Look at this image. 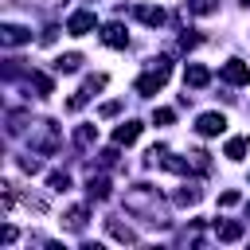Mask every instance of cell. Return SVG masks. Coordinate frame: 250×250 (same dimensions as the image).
I'll return each instance as SVG.
<instances>
[{
	"label": "cell",
	"instance_id": "obj_15",
	"mask_svg": "<svg viewBox=\"0 0 250 250\" xmlns=\"http://www.w3.org/2000/svg\"><path fill=\"white\" fill-rule=\"evenodd\" d=\"M31 86L47 98V94H55V82H51V74H43V70H31Z\"/></svg>",
	"mask_w": 250,
	"mask_h": 250
},
{
	"label": "cell",
	"instance_id": "obj_28",
	"mask_svg": "<svg viewBox=\"0 0 250 250\" xmlns=\"http://www.w3.org/2000/svg\"><path fill=\"white\" fill-rule=\"evenodd\" d=\"M113 160H117V148H105V152H102V164H105V168H109V164H113Z\"/></svg>",
	"mask_w": 250,
	"mask_h": 250
},
{
	"label": "cell",
	"instance_id": "obj_22",
	"mask_svg": "<svg viewBox=\"0 0 250 250\" xmlns=\"http://www.w3.org/2000/svg\"><path fill=\"white\" fill-rule=\"evenodd\" d=\"M152 121H156V125H172V121H176V113H172L168 105H160V109L152 113Z\"/></svg>",
	"mask_w": 250,
	"mask_h": 250
},
{
	"label": "cell",
	"instance_id": "obj_17",
	"mask_svg": "<svg viewBox=\"0 0 250 250\" xmlns=\"http://www.w3.org/2000/svg\"><path fill=\"white\" fill-rule=\"evenodd\" d=\"M62 219H66V230H82L86 227V207H70Z\"/></svg>",
	"mask_w": 250,
	"mask_h": 250
},
{
	"label": "cell",
	"instance_id": "obj_23",
	"mask_svg": "<svg viewBox=\"0 0 250 250\" xmlns=\"http://www.w3.org/2000/svg\"><path fill=\"white\" fill-rule=\"evenodd\" d=\"M105 82H109V78H105V74H90V78H86V90H90V94H94V90H102V86H105Z\"/></svg>",
	"mask_w": 250,
	"mask_h": 250
},
{
	"label": "cell",
	"instance_id": "obj_8",
	"mask_svg": "<svg viewBox=\"0 0 250 250\" xmlns=\"http://www.w3.org/2000/svg\"><path fill=\"white\" fill-rule=\"evenodd\" d=\"M137 137H141V121H121L113 129V145H133Z\"/></svg>",
	"mask_w": 250,
	"mask_h": 250
},
{
	"label": "cell",
	"instance_id": "obj_11",
	"mask_svg": "<svg viewBox=\"0 0 250 250\" xmlns=\"http://www.w3.org/2000/svg\"><path fill=\"white\" fill-rule=\"evenodd\" d=\"M78 66H82V55H78V51H66V55L55 59V70H62V74H74Z\"/></svg>",
	"mask_w": 250,
	"mask_h": 250
},
{
	"label": "cell",
	"instance_id": "obj_13",
	"mask_svg": "<svg viewBox=\"0 0 250 250\" xmlns=\"http://www.w3.org/2000/svg\"><path fill=\"white\" fill-rule=\"evenodd\" d=\"M137 20L148 23V27H160V23H164V8H145V4H141V8H137Z\"/></svg>",
	"mask_w": 250,
	"mask_h": 250
},
{
	"label": "cell",
	"instance_id": "obj_27",
	"mask_svg": "<svg viewBox=\"0 0 250 250\" xmlns=\"http://www.w3.org/2000/svg\"><path fill=\"white\" fill-rule=\"evenodd\" d=\"M117 109H121V105H117V102H105V105H102V109H98V113H102V117H113V113H117Z\"/></svg>",
	"mask_w": 250,
	"mask_h": 250
},
{
	"label": "cell",
	"instance_id": "obj_14",
	"mask_svg": "<svg viewBox=\"0 0 250 250\" xmlns=\"http://www.w3.org/2000/svg\"><path fill=\"white\" fill-rule=\"evenodd\" d=\"M223 156H227V160H242V156H246V137H230L227 148H223Z\"/></svg>",
	"mask_w": 250,
	"mask_h": 250
},
{
	"label": "cell",
	"instance_id": "obj_24",
	"mask_svg": "<svg viewBox=\"0 0 250 250\" xmlns=\"http://www.w3.org/2000/svg\"><path fill=\"white\" fill-rule=\"evenodd\" d=\"M74 141H78V145H90V141H94V129H90V125H82V129L74 133Z\"/></svg>",
	"mask_w": 250,
	"mask_h": 250
},
{
	"label": "cell",
	"instance_id": "obj_2",
	"mask_svg": "<svg viewBox=\"0 0 250 250\" xmlns=\"http://www.w3.org/2000/svg\"><path fill=\"white\" fill-rule=\"evenodd\" d=\"M168 70H172V62H168V59H156V66L137 78V94H156V90L168 82Z\"/></svg>",
	"mask_w": 250,
	"mask_h": 250
},
{
	"label": "cell",
	"instance_id": "obj_4",
	"mask_svg": "<svg viewBox=\"0 0 250 250\" xmlns=\"http://www.w3.org/2000/svg\"><path fill=\"white\" fill-rule=\"evenodd\" d=\"M227 129V117L223 113H199V121H195V133L199 137H219Z\"/></svg>",
	"mask_w": 250,
	"mask_h": 250
},
{
	"label": "cell",
	"instance_id": "obj_16",
	"mask_svg": "<svg viewBox=\"0 0 250 250\" xmlns=\"http://www.w3.org/2000/svg\"><path fill=\"white\" fill-rule=\"evenodd\" d=\"M176 203H180V207H191V203H199V188H195V184H184V188L176 191Z\"/></svg>",
	"mask_w": 250,
	"mask_h": 250
},
{
	"label": "cell",
	"instance_id": "obj_19",
	"mask_svg": "<svg viewBox=\"0 0 250 250\" xmlns=\"http://www.w3.org/2000/svg\"><path fill=\"white\" fill-rule=\"evenodd\" d=\"M219 8V0H188V12L191 16H211Z\"/></svg>",
	"mask_w": 250,
	"mask_h": 250
},
{
	"label": "cell",
	"instance_id": "obj_30",
	"mask_svg": "<svg viewBox=\"0 0 250 250\" xmlns=\"http://www.w3.org/2000/svg\"><path fill=\"white\" fill-rule=\"evenodd\" d=\"M246 215H250V203H246Z\"/></svg>",
	"mask_w": 250,
	"mask_h": 250
},
{
	"label": "cell",
	"instance_id": "obj_29",
	"mask_svg": "<svg viewBox=\"0 0 250 250\" xmlns=\"http://www.w3.org/2000/svg\"><path fill=\"white\" fill-rule=\"evenodd\" d=\"M238 4H250V0H238Z\"/></svg>",
	"mask_w": 250,
	"mask_h": 250
},
{
	"label": "cell",
	"instance_id": "obj_5",
	"mask_svg": "<svg viewBox=\"0 0 250 250\" xmlns=\"http://www.w3.org/2000/svg\"><path fill=\"white\" fill-rule=\"evenodd\" d=\"M94 27H98L94 12H74V16L66 20V31H70V35H90Z\"/></svg>",
	"mask_w": 250,
	"mask_h": 250
},
{
	"label": "cell",
	"instance_id": "obj_21",
	"mask_svg": "<svg viewBox=\"0 0 250 250\" xmlns=\"http://www.w3.org/2000/svg\"><path fill=\"white\" fill-rule=\"evenodd\" d=\"M86 102H90V90H86V86H82V90H78V94H74V98H70V102H66V109H70V113H78V109H82V105H86Z\"/></svg>",
	"mask_w": 250,
	"mask_h": 250
},
{
	"label": "cell",
	"instance_id": "obj_1",
	"mask_svg": "<svg viewBox=\"0 0 250 250\" xmlns=\"http://www.w3.org/2000/svg\"><path fill=\"white\" fill-rule=\"evenodd\" d=\"M27 141H31V148H35V152H43V156H51V152L59 148V129H55L51 121H39V125H31V133H27Z\"/></svg>",
	"mask_w": 250,
	"mask_h": 250
},
{
	"label": "cell",
	"instance_id": "obj_12",
	"mask_svg": "<svg viewBox=\"0 0 250 250\" xmlns=\"http://www.w3.org/2000/svg\"><path fill=\"white\" fill-rule=\"evenodd\" d=\"M86 195H90V199H109V180H105V176H90Z\"/></svg>",
	"mask_w": 250,
	"mask_h": 250
},
{
	"label": "cell",
	"instance_id": "obj_6",
	"mask_svg": "<svg viewBox=\"0 0 250 250\" xmlns=\"http://www.w3.org/2000/svg\"><path fill=\"white\" fill-rule=\"evenodd\" d=\"M0 39H4L8 47H20V43H27V39H31V31H27V27H20V23H4V27H0Z\"/></svg>",
	"mask_w": 250,
	"mask_h": 250
},
{
	"label": "cell",
	"instance_id": "obj_9",
	"mask_svg": "<svg viewBox=\"0 0 250 250\" xmlns=\"http://www.w3.org/2000/svg\"><path fill=\"white\" fill-rule=\"evenodd\" d=\"M102 39H105L109 47H125V43H129V35H125L121 23H105V27H102Z\"/></svg>",
	"mask_w": 250,
	"mask_h": 250
},
{
	"label": "cell",
	"instance_id": "obj_7",
	"mask_svg": "<svg viewBox=\"0 0 250 250\" xmlns=\"http://www.w3.org/2000/svg\"><path fill=\"white\" fill-rule=\"evenodd\" d=\"M184 82H188L191 90H203V86L211 82V70H207V66H199V62H191V66L184 70Z\"/></svg>",
	"mask_w": 250,
	"mask_h": 250
},
{
	"label": "cell",
	"instance_id": "obj_26",
	"mask_svg": "<svg viewBox=\"0 0 250 250\" xmlns=\"http://www.w3.org/2000/svg\"><path fill=\"white\" fill-rule=\"evenodd\" d=\"M0 242L12 246V242H16V227H4V230H0Z\"/></svg>",
	"mask_w": 250,
	"mask_h": 250
},
{
	"label": "cell",
	"instance_id": "obj_25",
	"mask_svg": "<svg viewBox=\"0 0 250 250\" xmlns=\"http://www.w3.org/2000/svg\"><path fill=\"white\" fill-rule=\"evenodd\" d=\"M234 203H238V191H223L219 195V207H234Z\"/></svg>",
	"mask_w": 250,
	"mask_h": 250
},
{
	"label": "cell",
	"instance_id": "obj_18",
	"mask_svg": "<svg viewBox=\"0 0 250 250\" xmlns=\"http://www.w3.org/2000/svg\"><path fill=\"white\" fill-rule=\"evenodd\" d=\"M105 227H109V234H113V238H117V242H129V246H133V242H137V234H133V230H129V227H121V223H117V219H109V223H105Z\"/></svg>",
	"mask_w": 250,
	"mask_h": 250
},
{
	"label": "cell",
	"instance_id": "obj_3",
	"mask_svg": "<svg viewBox=\"0 0 250 250\" xmlns=\"http://www.w3.org/2000/svg\"><path fill=\"white\" fill-rule=\"evenodd\" d=\"M219 78H223V82H230V86H250V66H246L242 59H230V62H223Z\"/></svg>",
	"mask_w": 250,
	"mask_h": 250
},
{
	"label": "cell",
	"instance_id": "obj_20",
	"mask_svg": "<svg viewBox=\"0 0 250 250\" xmlns=\"http://www.w3.org/2000/svg\"><path fill=\"white\" fill-rule=\"evenodd\" d=\"M47 184H51V191H70V176L66 172H51Z\"/></svg>",
	"mask_w": 250,
	"mask_h": 250
},
{
	"label": "cell",
	"instance_id": "obj_10",
	"mask_svg": "<svg viewBox=\"0 0 250 250\" xmlns=\"http://www.w3.org/2000/svg\"><path fill=\"white\" fill-rule=\"evenodd\" d=\"M215 234H219V242H238L242 238V223H215Z\"/></svg>",
	"mask_w": 250,
	"mask_h": 250
}]
</instances>
